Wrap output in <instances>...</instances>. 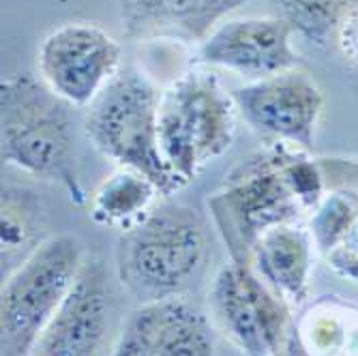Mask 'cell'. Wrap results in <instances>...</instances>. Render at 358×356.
I'll list each match as a JSON object with an SVG mask.
<instances>
[{
	"label": "cell",
	"mask_w": 358,
	"mask_h": 356,
	"mask_svg": "<svg viewBox=\"0 0 358 356\" xmlns=\"http://www.w3.org/2000/svg\"><path fill=\"white\" fill-rule=\"evenodd\" d=\"M0 127L5 164L60 185L73 204H84L69 101L43 80L13 73L0 82Z\"/></svg>",
	"instance_id": "1"
},
{
	"label": "cell",
	"mask_w": 358,
	"mask_h": 356,
	"mask_svg": "<svg viewBox=\"0 0 358 356\" xmlns=\"http://www.w3.org/2000/svg\"><path fill=\"white\" fill-rule=\"evenodd\" d=\"M204 221L182 204H161L120 234L116 273L142 303L174 299L206 262Z\"/></svg>",
	"instance_id": "2"
},
{
	"label": "cell",
	"mask_w": 358,
	"mask_h": 356,
	"mask_svg": "<svg viewBox=\"0 0 358 356\" xmlns=\"http://www.w3.org/2000/svg\"><path fill=\"white\" fill-rule=\"evenodd\" d=\"M159 99L161 92L142 71L120 69L88 106L84 134L103 157L146 174L161 196H172L185 183L161 152Z\"/></svg>",
	"instance_id": "3"
},
{
	"label": "cell",
	"mask_w": 358,
	"mask_h": 356,
	"mask_svg": "<svg viewBox=\"0 0 358 356\" xmlns=\"http://www.w3.org/2000/svg\"><path fill=\"white\" fill-rule=\"evenodd\" d=\"M296 146L277 142L264 155L241 164L206 204L217 230L230 251V260L251 264L255 243L283 223H299L309 213L287 174V161Z\"/></svg>",
	"instance_id": "4"
},
{
	"label": "cell",
	"mask_w": 358,
	"mask_h": 356,
	"mask_svg": "<svg viewBox=\"0 0 358 356\" xmlns=\"http://www.w3.org/2000/svg\"><path fill=\"white\" fill-rule=\"evenodd\" d=\"M236 112L232 92L208 71L191 69L161 92V152L185 185L232 148Z\"/></svg>",
	"instance_id": "5"
},
{
	"label": "cell",
	"mask_w": 358,
	"mask_h": 356,
	"mask_svg": "<svg viewBox=\"0 0 358 356\" xmlns=\"http://www.w3.org/2000/svg\"><path fill=\"white\" fill-rule=\"evenodd\" d=\"M84 262V245L73 234L50 236L24 257L0 292L3 356H30Z\"/></svg>",
	"instance_id": "6"
},
{
	"label": "cell",
	"mask_w": 358,
	"mask_h": 356,
	"mask_svg": "<svg viewBox=\"0 0 358 356\" xmlns=\"http://www.w3.org/2000/svg\"><path fill=\"white\" fill-rule=\"evenodd\" d=\"M208 307L221 335L243 356H285L294 325L292 305L251 264H223L213 279Z\"/></svg>",
	"instance_id": "7"
},
{
	"label": "cell",
	"mask_w": 358,
	"mask_h": 356,
	"mask_svg": "<svg viewBox=\"0 0 358 356\" xmlns=\"http://www.w3.org/2000/svg\"><path fill=\"white\" fill-rule=\"evenodd\" d=\"M122 48L106 30L86 22L64 24L43 39L39 71L43 82L71 106H90L120 71Z\"/></svg>",
	"instance_id": "8"
},
{
	"label": "cell",
	"mask_w": 358,
	"mask_h": 356,
	"mask_svg": "<svg viewBox=\"0 0 358 356\" xmlns=\"http://www.w3.org/2000/svg\"><path fill=\"white\" fill-rule=\"evenodd\" d=\"M232 97L253 131L305 150L313 146L324 94L309 73L292 69L253 80L234 88Z\"/></svg>",
	"instance_id": "9"
},
{
	"label": "cell",
	"mask_w": 358,
	"mask_h": 356,
	"mask_svg": "<svg viewBox=\"0 0 358 356\" xmlns=\"http://www.w3.org/2000/svg\"><path fill=\"white\" fill-rule=\"evenodd\" d=\"M292 35L294 32L281 15L227 20L200 45L198 58L204 64L262 80L299 69L301 60L292 50Z\"/></svg>",
	"instance_id": "10"
},
{
	"label": "cell",
	"mask_w": 358,
	"mask_h": 356,
	"mask_svg": "<svg viewBox=\"0 0 358 356\" xmlns=\"http://www.w3.org/2000/svg\"><path fill=\"white\" fill-rule=\"evenodd\" d=\"M108 313L106 266L96 257H86L73 287L50 318L30 356H99Z\"/></svg>",
	"instance_id": "11"
},
{
	"label": "cell",
	"mask_w": 358,
	"mask_h": 356,
	"mask_svg": "<svg viewBox=\"0 0 358 356\" xmlns=\"http://www.w3.org/2000/svg\"><path fill=\"white\" fill-rule=\"evenodd\" d=\"M110 356H219L206 315L174 297L129 313Z\"/></svg>",
	"instance_id": "12"
},
{
	"label": "cell",
	"mask_w": 358,
	"mask_h": 356,
	"mask_svg": "<svg viewBox=\"0 0 358 356\" xmlns=\"http://www.w3.org/2000/svg\"><path fill=\"white\" fill-rule=\"evenodd\" d=\"M247 0H120V20L129 39L206 41L215 24Z\"/></svg>",
	"instance_id": "13"
},
{
	"label": "cell",
	"mask_w": 358,
	"mask_h": 356,
	"mask_svg": "<svg viewBox=\"0 0 358 356\" xmlns=\"http://www.w3.org/2000/svg\"><path fill=\"white\" fill-rule=\"evenodd\" d=\"M313 236L299 223H283L264 232L253 247L251 266L289 305L309 299Z\"/></svg>",
	"instance_id": "14"
},
{
	"label": "cell",
	"mask_w": 358,
	"mask_h": 356,
	"mask_svg": "<svg viewBox=\"0 0 358 356\" xmlns=\"http://www.w3.org/2000/svg\"><path fill=\"white\" fill-rule=\"evenodd\" d=\"M285 356H358V305L322 297L294 320Z\"/></svg>",
	"instance_id": "15"
},
{
	"label": "cell",
	"mask_w": 358,
	"mask_h": 356,
	"mask_svg": "<svg viewBox=\"0 0 358 356\" xmlns=\"http://www.w3.org/2000/svg\"><path fill=\"white\" fill-rule=\"evenodd\" d=\"M157 196H161V191L146 174L120 168L94 189L90 217L99 225H122L127 230L150 213L148 208Z\"/></svg>",
	"instance_id": "16"
},
{
	"label": "cell",
	"mask_w": 358,
	"mask_h": 356,
	"mask_svg": "<svg viewBox=\"0 0 358 356\" xmlns=\"http://www.w3.org/2000/svg\"><path fill=\"white\" fill-rule=\"evenodd\" d=\"M352 9V0H281V17L292 32L317 48L331 41Z\"/></svg>",
	"instance_id": "17"
},
{
	"label": "cell",
	"mask_w": 358,
	"mask_h": 356,
	"mask_svg": "<svg viewBox=\"0 0 358 356\" xmlns=\"http://www.w3.org/2000/svg\"><path fill=\"white\" fill-rule=\"evenodd\" d=\"M358 219V198L345 191H327L324 200L311 213L309 232L322 255L341 245Z\"/></svg>",
	"instance_id": "18"
},
{
	"label": "cell",
	"mask_w": 358,
	"mask_h": 356,
	"mask_svg": "<svg viewBox=\"0 0 358 356\" xmlns=\"http://www.w3.org/2000/svg\"><path fill=\"white\" fill-rule=\"evenodd\" d=\"M37 206L22 191H3V217H0V245L3 255L26 245L35 230Z\"/></svg>",
	"instance_id": "19"
},
{
	"label": "cell",
	"mask_w": 358,
	"mask_h": 356,
	"mask_svg": "<svg viewBox=\"0 0 358 356\" xmlns=\"http://www.w3.org/2000/svg\"><path fill=\"white\" fill-rule=\"evenodd\" d=\"M327 191H345L358 198V161L341 157L317 159Z\"/></svg>",
	"instance_id": "20"
},
{
	"label": "cell",
	"mask_w": 358,
	"mask_h": 356,
	"mask_svg": "<svg viewBox=\"0 0 358 356\" xmlns=\"http://www.w3.org/2000/svg\"><path fill=\"white\" fill-rule=\"evenodd\" d=\"M329 266L343 279H350L354 283H358V251L352 249L350 245H337L335 249H331L327 255Z\"/></svg>",
	"instance_id": "21"
},
{
	"label": "cell",
	"mask_w": 358,
	"mask_h": 356,
	"mask_svg": "<svg viewBox=\"0 0 358 356\" xmlns=\"http://www.w3.org/2000/svg\"><path fill=\"white\" fill-rule=\"evenodd\" d=\"M339 43L345 56H350L352 60H358V7H354L350 15L345 17V22L341 24Z\"/></svg>",
	"instance_id": "22"
},
{
	"label": "cell",
	"mask_w": 358,
	"mask_h": 356,
	"mask_svg": "<svg viewBox=\"0 0 358 356\" xmlns=\"http://www.w3.org/2000/svg\"><path fill=\"white\" fill-rule=\"evenodd\" d=\"M343 245H350L352 249H356V251H358V219L354 221V225H352V230L348 232V236H345Z\"/></svg>",
	"instance_id": "23"
}]
</instances>
